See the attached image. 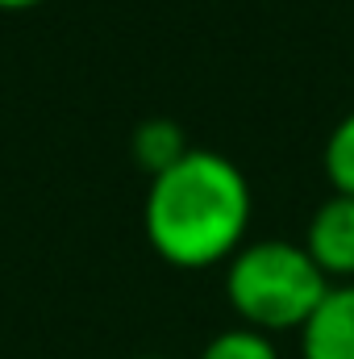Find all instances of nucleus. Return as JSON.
Wrapping results in <instances>:
<instances>
[{
  "mask_svg": "<svg viewBox=\"0 0 354 359\" xmlns=\"http://www.w3.org/2000/svg\"><path fill=\"white\" fill-rule=\"evenodd\" d=\"M255 217V192L246 172L204 147H192L179 163L150 176L142 230L155 255L171 268L204 271L229 264L246 243Z\"/></svg>",
  "mask_w": 354,
  "mask_h": 359,
  "instance_id": "f257e3e1",
  "label": "nucleus"
},
{
  "mask_svg": "<svg viewBox=\"0 0 354 359\" xmlns=\"http://www.w3.org/2000/svg\"><path fill=\"white\" fill-rule=\"evenodd\" d=\"M334 284L313 264L300 243L288 238H255L234 251L225 264V301L242 326L263 334L304 330Z\"/></svg>",
  "mask_w": 354,
  "mask_h": 359,
  "instance_id": "f03ea898",
  "label": "nucleus"
},
{
  "mask_svg": "<svg viewBox=\"0 0 354 359\" xmlns=\"http://www.w3.org/2000/svg\"><path fill=\"white\" fill-rule=\"evenodd\" d=\"M300 247L313 255L330 284H354V196H325L313 209Z\"/></svg>",
  "mask_w": 354,
  "mask_h": 359,
  "instance_id": "7ed1b4c3",
  "label": "nucleus"
},
{
  "mask_svg": "<svg viewBox=\"0 0 354 359\" xmlns=\"http://www.w3.org/2000/svg\"><path fill=\"white\" fill-rule=\"evenodd\" d=\"M300 359H354V284H334L300 330Z\"/></svg>",
  "mask_w": 354,
  "mask_h": 359,
  "instance_id": "20e7f679",
  "label": "nucleus"
},
{
  "mask_svg": "<svg viewBox=\"0 0 354 359\" xmlns=\"http://www.w3.org/2000/svg\"><path fill=\"white\" fill-rule=\"evenodd\" d=\"M129 151H134V163H138L146 176H159V172H167L171 163H179L192 147H187L183 130H179L171 117H146V121L134 130Z\"/></svg>",
  "mask_w": 354,
  "mask_h": 359,
  "instance_id": "39448f33",
  "label": "nucleus"
},
{
  "mask_svg": "<svg viewBox=\"0 0 354 359\" xmlns=\"http://www.w3.org/2000/svg\"><path fill=\"white\" fill-rule=\"evenodd\" d=\"M321 168H325V180L338 196H354V113H346L330 130L325 151H321Z\"/></svg>",
  "mask_w": 354,
  "mask_h": 359,
  "instance_id": "423d86ee",
  "label": "nucleus"
},
{
  "mask_svg": "<svg viewBox=\"0 0 354 359\" xmlns=\"http://www.w3.org/2000/svg\"><path fill=\"white\" fill-rule=\"evenodd\" d=\"M196 359H279V347L271 334L255 330V326H229V330L213 334Z\"/></svg>",
  "mask_w": 354,
  "mask_h": 359,
  "instance_id": "0eeeda50",
  "label": "nucleus"
},
{
  "mask_svg": "<svg viewBox=\"0 0 354 359\" xmlns=\"http://www.w3.org/2000/svg\"><path fill=\"white\" fill-rule=\"evenodd\" d=\"M46 0H0V13H29V8H42Z\"/></svg>",
  "mask_w": 354,
  "mask_h": 359,
  "instance_id": "6e6552de",
  "label": "nucleus"
},
{
  "mask_svg": "<svg viewBox=\"0 0 354 359\" xmlns=\"http://www.w3.org/2000/svg\"><path fill=\"white\" fill-rule=\"evenodd\" d=\"M134 359H171V355H134Z\"/></svg>",
  "mask_w": 354,
  "mask_h": 359,
  "instance_id": "1a4fd4ad",
  "label": "nucleus"
}]
</instances>
